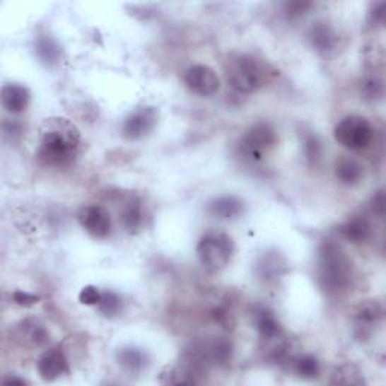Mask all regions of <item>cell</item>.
<instances>
[{
    "label": "cell",
    "mask_w": 386,
    "mask_h": 386,
    "mask_svg": "<svg viewBox=\"0 0 386 386\" xmlns=\"http://www.w3.org/2000/svg\"><path fill=\"white\" fill-rule=\"evenodd\" d=\"M255 324L261 338L267 339V341H274V339H278L281 337L282 331L279 322L269 310L261 308L255 312Z\"/></svg>",
    "instance_id": "cell-17"
},
{
    "label": "cell",
    "mask_w": 386,
    "mask_h": 386,
    "mask_svg": "<svg viewBox=\"0 0 386 386\" xmlns=\"http://www.w3.org/2000/svg\"><path fill=\"white\" fill-rule=\"evenodd\" d=\"M226 81L240 94H252L264 85L266 71L252 56L240 54L226 65Z\"/></svg>",
    "instance_id": "cell-3"
},
{
    "label": "cell",
    "mask_w": 386,
    "mask_h": 386,
    "mask_svg": "<svg viewBox=\"0 0 386 386\" xmlns=\"http://www.w3.org/2000/svg\"><path fill=\"white\" fill-rule=\"evenodd\" d=\"M320 151H322L320 142L317 141L315 136H308V138L305 139V153L308 156L310 160H317V158L320 157Z\"/></svg>",
    "instance_id": "cell-28"
},
{
    "label": "cell",
    "mask_w": 386,
    "mask_h": 386,
    "mask_svg": "<svg viewBox=\"0 0 386 386\" xmlns=\"http://www.w3.org/2000/svg\"><path fill=\"white\" fill-rule=\"evenodd\" d=\"M294 371L302 379H315L320 374V362L312 355H303L294 359Z\"/></svg>",
    "instance_id": "cell-22"
},
{
    "label": "cell",
    "mask_w": 386,
    "mask_h": 386,
    "mask_svg": "<svg viewBox=\"0 0 386 386\" xmlns=\"http://www.w3.org/2000/svg\"><path fill=\"white\" fill-rule=\"evenodd\" d=\"M40 376L47 380H56L62 378L64 374H68L70 371V365H68V359L61 347H50L45 350L44 353L40 356L38 364H37Z\"/></svg>",
    "instance_id": "cell-10"
},
{
    "label": "cell",
    "mask_w": 386,
    "mask_h": 386,
    "mask_svg": "<svg viewBox=\"0 0 386 386\" xmlns=\"http://www.w3.org/2000/svg\"><path fill=\"white\" fill-rule=\"evenodd\" d=\"M4 383H5V385H26L28 382H26L25 379H20V378H16V376H11V378L4 379Z\"/></svg>",
    "instance_id": "cell-32"
},
{
    "label": "cell",
    "mask_w": 386,
    "mask_h": 386,
    "mask_svg": "<svg viewBox=\"0 0 386 386\" xmlns=\"http://www.w3.org/2000/svg\"><path fill=\"white\" fill-rule=\"evenodd\" d=\"M77 219L82 228L94 238H106L112 233V221L109 211L101 206H85L78 210Z\"/></svg>",
    "instance_id": "cell-7"
},
{
    "label": "cell",
    "mask_w": 386,
    "mask_h": 386,
    "mask_svg": "<svg viewBox=\"0 0 386 386\" xmlns=\"http://www.w3.org/2000/svg\"><path fill=\"white\" fill-rule=\"evenodd\" d=\"M162 382L169 385H183V383H195V373L192 368H172L168 373L162 374Z\"/></svg>",
    "instance_id": "cell-24"
},
{
    "label": "cell",
    "mask_w": 386,
    "mask_h": 386,
    "mask_svg": "<svg viewBox=\"0 0 386 386\" xmlns=\"http://www.w3.org/2000/svg\"><path fill=\"white\" fill-rule=\"evenodd\" d=\"M383 204H385V199H383V193L382 192H378V195L373 198V210H376L378 213H383Z\"/></svg>",
    "instance_id": "cell-31"
},
{
    "label": "cell",
    "mask_w": 386,
    "mask_h": 386,
    "mask_svg": "<svg viewBox=\"0 0 386 386\" xmlns=\"http://www.w3.org/2000/svg\"><path fill=\"white\" fill-rule=\"evenodd\" d=\"M185 81L192 93L202 97H211L218 93L221 88V81L218 74L207 65L190 66L186 71Z\"/></svg>",
    "instance_id": "cell-8"
},
{
    "label": "cell",
    "mask_w": 386,
    "mask_h": 386,
    "mask_svg": "<svg viewBox=\"0 0 386 386\" xmlns=\"http://www.w3.org/2000/svg\"><path fill=\"white\" fill-rule=\"evenodd\" d=\"M319 279L329 293H341L353 279V264L350 258L334 243H326L319 255Z\"/></svg>",
    "instance_id": "cell-2"
},
{
    "label": "cell",
    "mask_w": 386,
    "mask_h": 386,
    "mask_svg": "<svg viewBox=\"0 0 386 386\" xmlns=\"http://www.w3.org/2000/svg\"><path fill=\"white\" fill-rule=\"evenodd\" d=\"M142 207L138 199H129L124 202L119 210V223L127 233H136L142 225Z\"/></svg>",
    "instance_id": "cell-16"
},
{
    "label": "cell",
    "mask_w": 386,
    "mask_h": 386,
    "mask_svg": "<svg viewBox=\"0 0 386 386\" xmlns=\"http://www.w3.org/2000/svg\"><path fill=\"white\" fill-rule=\"evenodd\" d=\"M310 40L317 50L329 52L335 47L337 33L331 26H327L326 23H319V25H315L311 29Z\"/></svg>",
    "instance_id": "cell-18"
},
{
    "label": "cell",
    "mask_w": 386,
    "mask_h": 386,
    "mask_svg": "<svg viewBox=\"0 0 386 386\" xmlns=\"http://www.w3.org/2000/svg\"><path fill=\"white\" fill-rule=\"evenodd\" d=\"M234 243L230 235L219 231H210L201 237L197 246L199 263L209 271H221L231 263Z\"/></svg>",
    "instance_id": "cell-4"
},
{
    "label": "cell",
    "mask_w": 386,
    "mask_h": 386,
    "mask_svg": "<svg viewBox=\"0 0 386 386\" xmlns=\"http://www.w3.org/2000/svg\"><path fill=\"white\" fill-rule=\"evenodd\" d=\"M118 362L119 365L127 370V371H139L145 367L146 364V355L144 353L142 350L136 349V347H124L118 351Z\"/></svg>",
    "instance_id": "cell-21"
},
{
    "label": "cell",
    "mask_w": 386,
    "mask_h": 386,
    "mask_svg": "<svg viewBox=\"0 0 386 386\" xmlns=\"http://www.w3.org/2000/svg\"><path fill=\"white\" fill-rule=\"evenodd\" d=\"M157 124V110L154 107H141L134 110L122 124V136L129 141L142 139Z\"/></svg>",
    "instance_id": "cell-9"
},
{
    "label": "cell",
    "mask_w": 386,
    "mask_h": 386,
    "mask_svg": "<svg viewBox=\"0 0 386 386\" xmlns=\"http://www.w3.org/2000/svg\"><path fill=\"white\" fill-rule=\"evenodd\" d=\"M278 142L275 129L267 122H258L246 131L242 139V148L246 156L261 158L264 153L270 151Z\"/></svg>",
    "instance_id": "cell-6"
},
{
    "label": "cell",
    "mask_w": 386,
    "mask_h": 386,
    "mask_svg": "<svg viewBox=\"0 0 386 386\" xmlns=\"http://www.w3.org/2000/svg\"><path fill=\"white\" fill-rule=\"evenodd\" d=\"M339 231H341V235L347 242L353 245H361L365 243L371 237V225L365 218L355 216V218L349 219Z\"/></svg>",
    "instance_id": "cell-15"
},
{
    "label": "cell",
    "mask_w": 386,
    "mask_h": 386,
    "mask_svg": "<svg viewBox=\"0 0 386 386\" xmlns=\"http://www.w3.org/2000/svg\"><path fill=\"white\" fill-rule=\"evenodd\" d=\"M13 299L17 305L20 306H32L40 302V296H37V294H32V293H26V291H16L13 294Z\"/></svg>",
    "instance_id": "cell-29"
},
{
    "label": "cell",
    "mask_w": 386,
    "mask_h": 386,
    "mask_svg": "<svg viewBox=\"0 0 386 386\" xmlns=\"http://www.w3.org/2000/svg\"><path fill=\"white\" fill-rule=\"evenodd\" d=\"M35 53L42 64L53 66L59 62L61 47L50 37H41L35 44Z\"/></svg>",
    "instance_id": "cell-20"
},
{
    "label": "cell",
    "mask_w": 386,
    "mask_h": 386,
    "mask_svg": "<svg viewBox=\"0 0 386 386\" xmlns=\"http://www.w3.org/2000/svg\"><path fill=\"white\" fill-rule=\"evenodd\" d=\"M97 306L101 314H105L106 317H115L122 310V300L117 293L103 291Z\"/></svg>",
    "instance_id": "cell-23"
},
{
    "label": "cell",
    "mask_w": 386,
    "mask_h": 386,
    "mask_svg": "<svg viewBox=\"0 0 386 386\" xmlns=\"http://www.w3.org/2000/svg\"><path fill=\"white\" fill-rule=\"evenodd\" d=\"M335 177L346 186H356L364 178V168L355 158L343 157L335 163Z\"/></svg>",
    "instance_id": "cell-14"
},
{
    "label": "cell",
    "mask_w": 386,
    "mask_h": 386,
    "mask_svg": "<svg viewBox=\"0 0 386 386\" xmlns=\"http://www.w3.org/2000/svg\"><path fill=\"white\" fill-rule=\"evenodd\" d=\"M245 211V204L240 198L226 195L214 198L209 204V213L219 221H234L238 219Z\"/></svg>",
    "instance_id": "cell-12"
},
{
    "label": "cell",
    "mask_w": 386,
    "mask_h": 386,
    "mask_svg": "<svg viewBox=\"0 0 386 386\" xmlns=\"http://www.w3.org/2000/svg\"><path fill=\"white\" fill-rule=\"evenodd\" d=\"M29 90L18 83H8L2 88V105L9 113H21L29 106Z\"/></svg>",
    "instance_id": "cell-13"
},
{
    "label": "cell",
    "mask_w": 386,
    "mask_h": 386,
    "mask_svg": "<svg viewBox=\"0 0 386 386\" xmlns=\"http://www.w3.org/2000/svg\"><path fill=\"white\" fill-rule=\"evenodd\" d=\"M16 337L18 343L26 347H42L49 343L50 334L40 320L26 319L21 320L16 327Z\"/></svg>",
    "instance_id": "cell-11"
},
{
    "label": "cell",
    "mask_w": 386,
    "mask_h": 386,
    "mask_svg": "<svg viewBox=\"0 0 386 386\" xmlns=\"http://www.w3.org/2000/svg\"><path fill=\"white\" fill-rule=\"evenodd\" d=\"M361 93L367 98H379L383 93V85L378 77H367L362 81Z\"/></svg>",
    "instance_id": "cell-26"
},
{
    "label": "cell",
    "mask_w": 386,
    "mask_h": 386,
    "mask_svg": "<svg viewBox=\"0 0 386 386\" xmlns=\"http://www.w3.org/2000/svg\"><path fill=\"white\" fill-rule=\"evenodd\" d=\"M371 16L376 21L383 23V20H385V4H379V5L374 6Z\"/></svg>",
    "instance_id": "cell-30"
},
{
    "label": "cell",
    "mask_w": 386,
    "mask_h": 386,
    "mask_svg": "<svg viewBox=\"0 0 386 386\" xmlns=\"http://www.w3.org/2000/svg\"><path fill=\"white\" fill-rule=\"evenodd\" d=\"M383 317V306L378 300L361 302L353 312V319L359 324H373Z\"/></svg>",
    "instance_id": "cell-19"
},
{
    "label": "cell",
    "mask_w": 386,
    "mask_h": 386,
    "mask_svg": "<svg viewBox=\"0 0 386 386\" xmlns=\"http://www.w3.org/2000/svg\"><path fill=\"white\" fill-rule=\"evenodd\" d=\"M81 131L65 118L45 119L37 131V158L45 166L62 168L74 162L81 150Z\"/></svg>",
    "instance_id": "cell-1"
},
{
    "label": "cell",
    "mask_w": 386,
    "mask_h": 386,
    "mask_svg": "<svg viewBox=\"0 0 386 386\" xmlns=\"http://www.w3.org/2000/svg\"><path fill=\"white\" fill-rule=\"evenodd\" d=\"M335 139L338 144L349 150H364L373 139V127L367 118L359 115H349L339 121L335 130Z\"/></svg>",
    "instance_id": "cell-5"
},
{
    "label": "cell",
    "mask_w": 386,
    "mask_h": 386,
    "mask_svg": "<svg viewBox=\"0 0 386 386\" xmlns=\"http://www.w3.org/2000/svg\"><path fill=\"white\" fill-rule=\"evenodd\" d=\"M332 383L338 385H361L364 383V379H362V374L351 365H344L337 368L334 373V379Z\"/></svg>",
    "instance_id": "cell-25"
},
{
    "label": "cell",
    "mask_w": 386,
    "mask_h": 386,
    "mask_svg": "<svg viewBox=\"0 0 386 386\" xmlns=\"http://www.w3.org/2000/svg\"><path fill=\"white\" fill-rule=\"evenodd\" d=\"M100 299H101V291L94 286H86L82 288L81 293H78V300L88 306L98 305Z\"/></svg>",
    "instance_id": "cell-27"
}]
</instances>
